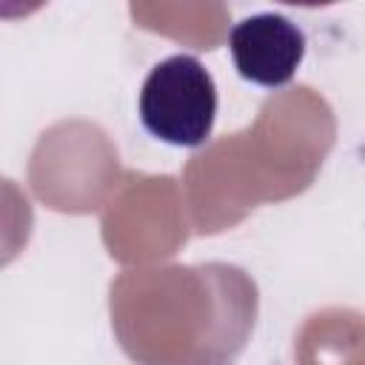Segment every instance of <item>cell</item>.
<instances>
[{
    "instance_id": "1",
    "label": "cell",
    "mask_w": 365,
    "mask_h": 365,
    "mask_svg": "<svg viewBox=\"0 0 365 365\" xmlns=\"http://www.w3.org/2000/svg\"><path fill=\"white\" fill-rule=\"evenodd\" d=\"M217 117V86L208 68L191 54L160 60L140 88L143 128L180 148H197L208 140Z\"/></svg>"
},
{
    "instance_id": "2",
    "label": "cell",
    "mask_w": 365,
    "mask_h": 365,
    "mask_svg": "<svg viewBox=\"0 0 365 365\" xmlns=\"http://www.w3.org/2000/svg\"><path fill=\"white\" fill-rule=\"evenodd\" d=\"M228 48L242 80L279 88L297 74L305 57V34L285 14L262 11L231 29Z\"/></svg>"
}]
</instances>
